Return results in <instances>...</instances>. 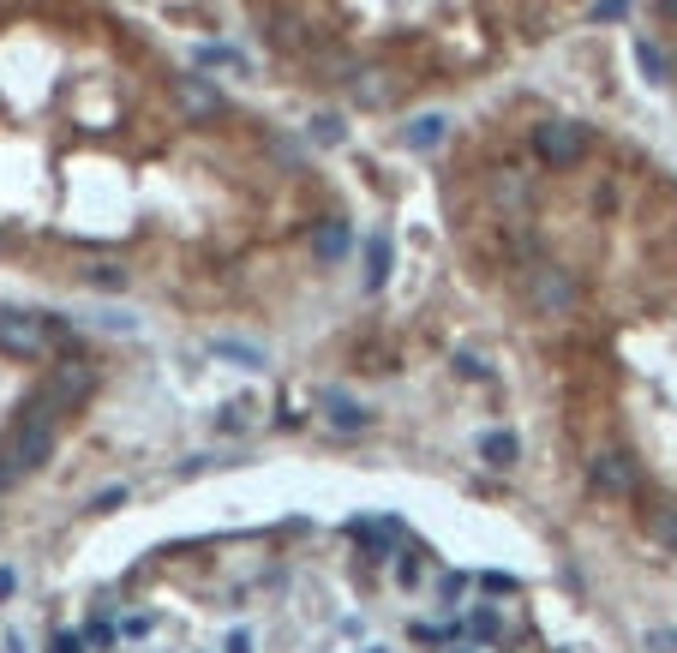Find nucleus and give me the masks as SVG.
I'll use <instances>...</instances> for the list:
<instances>
[{
	"label": "nucleus",
	"instance_id": "obj_14",
	"mask_svg": "<svg viewBox=\"0 0 677 653\" xmlns=\"http://www.w3.org/2000/svg\"><path fill=\"white\" fill-rule=\"evenodd\" d=\"M480 456H486L492 468H516V456H522V444H516L510 432H486V438H480Z\"/></svg>",
	"mask_w": 677,
	"mask_h": 653
},
{
	"label": "nucleus",
	"instance_id": "obj_13",
	"mask_svg": "<svg viewBox=\"0 0 677 653\" xmlns=\"http://www.w3.org/2000/svg\"><path fill=\"white\" fill-rule=\"evenodd\" d=\"M384 276H390V240L378 234V240H366V294H378Z\"/></svg>",
	"mask_w": 677,
	"mask_h": 653
},
{
	"label": "nucleus",
	"instance_id": "obj_21",
	"mask_svg": "<svg viewBox=\"0 0 677 653\" xmlns=\"http://www.w3.org/2000/svg\"><path fill=\"white\" fill-rule=\"evenodd\" d=\"M648 648H654V653H677V630H654Z\"/></svg>",
	"mask_w": 677,
	"mask_h": 653
},
{
	"label": "nucleus",
	"instance_id": "obj_23",
	"mask_svg": "<svg viewBox=\"0 0 677 653\" xmlns=\"http://www.w3.org/2000/svg\"><path fill=\"white\" fill-rule=\"evenodd\" d=\"M84 648H90L84 636H54V648H48V653H84Z\"/></svg>",
	"mask_w": 677,
	"mask_h": 653
},
{
	"label": "nucleus",
	"instance_id": "obj_22",
	"mask_svg": "<svg viewBox=\"0 0 677 653\" xmlns=\"http://www.w3.org/2000/svg\"><path fill=\"white\" fill-rule=\"evenodd\" d=\"M84 642H90V648H108V642H114V630H108V624H90V630H84Z\"/></svg>",
	"mask_w": 677,
	"mask_h": 653
},
{
	"label": "nucleus",
	"instance_id": "obj_8",
	"mask_svg": "<svg viewBox=\"0 0 677 653\" xmlns=\"http://www.w3.org/2000/svg\"><path fill=\"white\" fill-rule=\"evenodd\" d=\"M348 246H354L348 216H318V222H312V258H318V264H336Z\"/></svg>",
	"mask_w": 677,
	"mask_h": 653
},
{
	"label": "nucleus",
	"instance_id": "obj_10",
	"mask_svg": "<svg viewBox=\"0 0 677 653\" xmlns=\"http://www.w3.org/2000/svg\"><path fill=\"white\" fill-rule=\"evenodd\" d=\"M210 354H216V360H234L240 372H264V366H270V354H264L258 342H240V336H216Z\"/></svg>",
	"mask_w": 677,
	"mask_h": 653
},
{
	"label": "nucleus",
	"instance_id": "obj_7",
	"mask_svg": "<svg viewBox=\"0 0 677 653\" xmlns=\"http://www.w3.org/2000/svg\"><path fill=\"white\" fill-rule=\"evenodd\" d=\"M594 486H600L606 498H630V492H636V462H630L624 450L594 456Z\"/></svg>",
	"mask_w": 677,
	"mask_h": 653
},
{
	"label": "nucleus",
	"instance_id": "obj_3",
	"mask_svg": "<svg viewBox=\"0 0 677 653\" xmlns=\"http://www.w3.org/2000/svg\"><path fill=\"white\" fill-rule=\"evenodd\" d=\"M12 462L24 468V474H36L48 456H54V414H48V396H36L24 414H18V426H12Z\"/></svg>",
	"mask_w": 677,
	"mask_h": 653
},
{
	"label": "nucleus",
	"instance_id": "obj_18",
	"mask_svg": "<svg viewBox=\"0 0 677 653\" xmlns=\"http://www.w3.org/2000/svg\"><path fill=\"white\" fill-rule=\"evenodd\" d=\"M474 636H480V642H492V636H498V612H492V606H480V612H474Z\"/></svg>",
	"mask_w": 677,
	"mask_h": 653
},
{
	"label": "nucleus",
	"instance_id": "obj_19",
	"mask_svg": "<svg viewBox=\"0 0 677 653\" xmlns=\"http://www.w3.org/2000/svg\"><path fill=\"white\" fill-rule=\"evenodd\" d=\"M12 480H24V468L12 462V444H0V492H6Z\"/></svg>",
	"mask_w": 677,
	"mask_h": 653
},
{
	"label": "nucleus",
	"instance_id": "obj_4",
	"mask_svg": "<svg viewBox=\"0 0 677 653\" xmlns=\"http://www.w3.org/2000/svg\"><path fill=\"white\" fill-rule=\"evenodd\" d=\"M522 294L540 318H576V270H564V264H534Z\"/></svg>",
	"mask_w": 677,
	"mask_h": 653
},
{
	"label": "nucleus",
	"instance_id": "obj_2",
	"mask_svg": "<svg viewBox=\"0 0 677 653\" xmlns=\"http://www.w3.org/2000/svg\"><path fill=\"white\" fill-rule=\"evenodd\" d=\"M648 12H654V30H642L630 48H636L642 78L672 90L677 84V0H648Z\"/></svg>",
	"mask_w": 677,
	"mask_h": 653
},
{
	"label": "nucleus",
	"instance_id": "obj_17",
	"mask_svg": "<svg viewBox=\"0 0 677 653\" xmlns=\"http://www.w3.org/2000/svg\"><path fill=\"white\" fill-rule=\"evenodd\" d=\"M456 372H462V378H486V354H474V348H456Z\"/></svg>",
	"mask_w": 677,
	"mask_h": 653
},
{
	"label": "nucleus",
	"instance_id": "obj_9",
	"mask_svg": "<svg viewBox=\"0 0 677 653\" xmlns=\"http://www.w3.org/2000/svg\"><path fill=\"white\" fill-rule=\"evenodd\" d=\"M78 282H84V288H102V294H120V288L132 282V270L114 264V258H84V264H78Z\"/></svg>",
	"mask_w": 677,
	"mask_h": 653
},
{
	"label": "nucleus",
	"instance_id": "obj_25",
	"mask_svg": "<svg viewBox=\"0 0 677 653\" xmlns=\"http://www.w3.org/2000/svg\"><path fill=\"white\" fill-rule=\"evenodd\" d=\"M12 588H18V576H12V570H0V600H12Z\"/></svg>",
	"mask_w": 677,
	"mask_h": 653
},
{
	"label": "nucleus",
	"instance_id": "obj_1",
	"mask_svg": "<svg viewBox=\"0 0 677 653\" xmlns=\"http://www.w3.org/2000/svg\"><path fill=\"white\" fill-rule=\"evenodd\" d=\"M258 42L330 84L348 108H396L414 84L444 78L450 48L486 54L510 30H540L546 6H594L600 0H246Z\"/></svg>",
	"mask_w": 677,
	"mask_h": 653
},
{
	"label": "nucleus",
	"instance_id": "obj_16",
	"mask_svg": "<svg viewBox=\"0 0 677 653\" xmlns=\"http://www.w3.org/2000/svg\"><path fill=\"white\" fill-rule=\"evenodd\" d=\"M96 324H102L108 336H132V330H138V318H132V312H120V306H114V312H96Z\"/></svg>",
	"mask_w": 677,
	"mask_h": 653
},
{
	"label": "nucleus",
	"instance_id": "obj_15",
	"mask_svg": "<svg viewBox=\"0 0 677 653\" xmlns=\"http://www.w3.org/2000/svg\"><path fill=\"white\" fill-rule=\"evenodd\" d=\"M648 540L677 552V510H654V516H648Z\"/></svg>",
	"mask_w": 677,
	"mask_h": 653
},
{
	"label": "nucleus",
	"instance_id": "obj_24",
	"mask_svg": "<svg viewBox=\"0 0 677 653\" xmlns=\"http://www.w3.org/2000/svg\"><path fill=\"white\" fill-rule=\"evenodd\" d=\"M228 653H252V636H246V630H234V636H228Z\"/></svg>",
	"mask_w": 677,
	"mask_h": 653
},
{
	"label": "nucleus",
	"instance_id": "obj_12",
	"mask_svg": "<svg viewBox=\"0 0 677 653\" xmlns=\"http://www.w3.org/2000/svg\"><path fill=\"white\" fill-rule=\"evenodd\" d=\"M444 132H450L444 114H414V120H408V144H414V150H438Z\"/></svg>",
	"mask_w": 677,
	"mask_h": 653
},
{
	"label": "nucleus",
	"instance_id": "obj_11",
	"mask_svg": "<svg viewBox=\"0 0 677 653\" xmlns=\"http://www.w3.org/2000/svg\"><path fill=\"white\" fill-rule=\"evenodd\" d=\"M324 414H330V426H342V432H360V426H366V408H360L354 396H342V390L324 396Z\"/></svg>",
	"mask_w": 677,
	"mask_h": 653
},
{
	"label": "nucleus",
	"instance_id": "obj_20",
	"mask_svg": "<svg viewBox=\"0 0 677 653\" xmlns=\"http://www.w3.org/2000/svg\"><path fill=\"white\" fill-rule=\"evenodd\" d=\"M114 504H126V486H108V492H96V504H90V510H114Z\"/></svg>",
	"mask_w": 677,
	"mask_h": 653
},
{
	"label": "nucleus",
	"instance_id": "obj_5",
	"mask_svg": "<svg viewBox=\"0 0 677 653\" xmlns=\"http://www.w3.org/2000/svg\"><path fill=\"white\" fill-rule=\"evenodd\" d=\"M0 354H12V360H42V354H48V318L18 312V306H0Z\"/></svg>",
	"mask_w": 677,
	"mask_h": 653
},
{
	"label": "nucleus",
	"instance_id": "obj_6",
	"mask_svg": "<svg viewBox=\"0 0 677 653\" xmlns=\"http://www.w3.org/2000/svg\"><path fill=\"white\" fill-rule=\"evenodd\" d=\"M90 390H96V366L90 360H78V354H66L54 372H48V408H78V402H90Z\"/></svg>",
	"mask_w": 677,
	"mask_h": 653
}]
</instances>
